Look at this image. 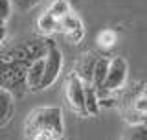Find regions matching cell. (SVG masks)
Returning a JSON list of instances; mask_svg holds the SVG:
<instances>
[{
	"instance_id": "ac0fdd59",
	"label": "cell",
	"mask_w": 147,
	"mask_h": 140,
	"mask_svg": "<svg viewBox=\"0 0 147 140\" xmlns=\"http://www.w3.org/2000/svg\"><path fill=\"white\" fill-rule=\"evenodd\" d=\"M57 140H66V138H64V137H61V138H57Z\"/></svg>"
},
{
	"instance_id": "ba28073f",
	"label": "cell",
	"mask_w": 147,
	"mask_h": 140,
	"mask_svg": "<svg viewBox=\"0 0 147 140\" xmlns=\"http://www.w3.org/2000/svg\"><path fill=\"white\" fill-rule=\"evenodd\" d=\"M42 74H44V57H35L33 61L28 65V68L24 72L26 87L30 88V90H40Z\"/></svg>"
},
{
	"instance_id": "8992f818",
	"label": "cell",
	"mask_w": 147,
	"mask_h": 140,
	"mask_svg": "<svg viewBox=\"0 0 147 140\" xmlns=\"http://www.w3.org/2000/svg\"><path fill=\"white\" fill-rule=\"evenodd\" d=\"M57 33H61L64 39H66V43L79 44L83 41V37H85V24H83V20L77 17V13L70 11L63 18L61 24H59Z\"/></svg>"
},
{
	"instance_id": "3957f363",
	"label": "cell",
	"mask_w": 147,
	"mask_h": 140,
	"mask_svg": "<svg viewBox=\"0 0 147 140\" xmlns=\"http://www.w3.org/2000/svg\"><path fill=\"white\" fill-rule=\"evenodd\" d=\"M44 57V74H42V83H40V90L50 88L57 81L59 74L63 70V54L57 46H48Z\"/></svg>"
},
{
	"instance_id": "9a60e30c",
	"label": "cell",
	"mask_w": 147,
	"mask_h": 140,
	"mask_svg": "<svg viewBox=\"0 0 147 140\" xmlns=\"http://www.w3.org/2000/svg\"><path fill=\"white\" fill-rule=\"evenodd\" d=\"M11 11H13L11 0H0V22L6 24L9 20V17H11Z\"/></svg>"
},
{
	"instance_id": "9c48e42d",
	"label": "cell",
	"mask_w": 147,
	"mask_h": 140,
	"mask_svg": "<svg viewBox=\"0 0 147 140\" xmlns=\"http://www.w3.org/2000/svg\"><path fill=\"white\" fill-rule=\"evenodd\" d=\"M15 113V100H13L11 90L0 87V127H4Z\"/></svg>"
},
{
	"instance_id": "52a82bcc",
	"label": "cell",
	"mask_w": 147,
	"mask_h": 140,
	"mask_svg": "<svg viewBox=\"0 0 147 140\" xmlns=\"http://www.w3.org/2000/svg\"><path fill=\"white\" fill-rule=\"evenodd\" d=\"M96 63H98V55L96 54H85L77 59L76 67H74V74L81 79L85 85H92V76H94V68H96Z\"/></svg>"
},
{
	"instance_id": "4fadbf2b",
	"label": "cell",
	"mask_w": 147,
	"mask_h": 140,
	"mask_svg": "<svg viewBox=\"0 0 147 140\" xmlns=\"http://www.w3.org/2000/svg\"><path fill=\"white\" fill-rule=\"evenodd\" d=\"M98 44L101 48H112L116 44V33L112 30H103L98 35Z\"/></svg>"
},
{
	"instance_id": "e0dca14e",
	"label": "cell",
	"mask_w": 147,
	"mask_h": 140,
	"mask_svg": "<svg viewBox=\"0 0 147 140\" xmlns=\"http://www.w3.org/2000/svg\"><path fill=\"white\" fill-rule=\"evenodd\" d=\"M6 37H7V30H6V26H0V46H2L4 41H6Z\"/></svg>"
},
{
	"instance_id": "8fae6325",
	"label": "cell",
	"mask_w": 147,
	"mask_h": 140,
	"mask_svg": "<svg viewBox=\"0 0 147 140\" xmlns=\"http://www.w3.org/2000/svg\"><path fill=\"white\" fill-rule=\"evenodd\" d=\"M99 90H96L92 85H85V109L86 116H96L99 114Z\"/></svg>"
},
{
	"instance_id": "5b68a950",
	"label": "cell",
	"mask_w": 147,
	"mask_h": 140,
	"mask_svg": "<svg viewBox=\"0 0 147 140\" xmlns=\"http://www.w3.org/2000/svg\"><path fill=\"white\" fill-rule=\"evenodd\" d=\"M127 74H129V65L123 57H112L109 63V72H107V77H105V83L101 87V90H107V92H112V90H118V88L123 87V83L127 81Z\"/></svg>"
},
{
	"instance_id": "277c9868",
	"label": "cell",
	"mask_w": 147,
	"mask_h": 140,
	"mask_svg": "<svg viewBox=\"0 0 147 140\" xmlns=\"http://www.w3.org/2000/svg\"><path fill=\"white\" fill-rule=\"evenodd\" d=\"M64 96L66 101L70 105V109L74 113L86 116V109H85V83L81 81L76 74H72L66 79V87H64Z\"/></svg>"
},
{
	"instance_id": "7c38bea8",
	"label": "cell",
	"mask_w": 147,
	"mask_h": 140,
	"mask_svg": "<svg viewBox=\"0 0 147 140\" xmlns=\"http://www.w3.org/2000/svg\"><path fill=\"white\" fill-rule=\"evenodd\" d=\"M121 140H147V124H131L125 127Z\"/></svg>"
},
{
	"instance_id": "2e32d148",
	"label": "cell",
	"mask_w": 147,
	"mask_h": 140,
	"mask_svg": "<svg viewBox=\"0 0 147 140\" xmlns=\"http://www.w3.org/2000/svg\"><path fill=\"white\" fill-rule=\"evenodd\" d=\"M136 109L142 113H147V96H142L136 100Z\"/></svg>"
},
{
	"instance_id": "30bf717a",
	"label": "cell",
	"mask_w": 147,
	"mask_h": 140,
	"mask_svg": "<svg viewBox=\"0 0 147 140\" xmlns=\"http://www.w3.org/2000/svg\"><path fill=\"white\" fill-rule=\"evenodd\" d=\"M109 63H110L109 57L98 55V63H96L94 76H92V87H94L96 90H101V87H103L105 77H107V72H109Z\"/></svg>"
},
{
	"instance_id": "5bb4252c",
	"label": "cell",
	"mask_w": 147,
	"mask_h": 140,
	"mask_svg": "<svg viewBox=\"0 0 147 140\" xmlns=\"http://www.w3.org/2000/svg\"><path fill=\"white\" fill-rule=\"evenodd\" d=\"M44 0H11V6L17 11H30V9L37 7L39 4H42Z\"/></svg>"
},
{
	"instance_id": "d6986e66",
	"label": "cell",
	"mask_w": 147,
	"mask_h": 140,
	"mask_svg": "<svg viewBox=\"0 0 147 140\" xmlns=\"http://www.w3.org/2000/svg\"><path fill=\"white\" fill-rule=\"evenodd\" d=\"M68 2H72V0H68Z\"/></svg>"
},
{
	"instance_id": "7a4b0ae2",
	"label": "cell",
	"mask_w": 147,
	"mask_h": 140,
	"mask_svg": "<svg viewBox=\"0 0 147 140\" xmlns=\"http://www.w3.org/2000/svg\"><path fill=\"white\" fill-rule=\"evenodd\" d=\"M72 11V6L68 0H52L48 7L37 18V30L42 35H52L57 33L59 24L63 22V18Z\"/></svg>"
},
{
	"instance_id": "6da1fadb",
	"label": "cell",
	"mask_w": 147,
	"mask_h": 140,
	"mask_svg": "<svg viewBox=\"0 0 147 140\" xmlns=\"http://www.w3.org/2000/svg\"><path fill=\"white\" fill-rule=\"evenodd\" d=\"M64 122L63 111L53 105H44L30 111V114L24 120V137H35L42 135L50 138L64 137Z\"/></svg>"
}]
</instances>
